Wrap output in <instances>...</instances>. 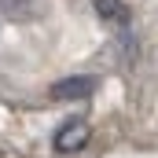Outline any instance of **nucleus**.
<instances>
[{
    "mask_svg": "<svg viewBox=\"0 0 158 158\" xmlns=\"http://www.w3.org/2000/svg\"><path fill=\"white\" fill-rule=\"evenodd\" d=\"M88 136H92V129H88V125H85L81 118H74V121H66V125L55 132V151H59V155L81 151V147L88 143Z\"/></svg>",
    "mask_w": 158,
    "mask_h": 158,
    "instance_id": "f257e3e1",
    "label": "nucleus"
},
{
    "mask_svg": "<svg viewBox=\"0 0 158 158\" xmlns=\"http://www.w3.org/2000/svg\"><path fill=\"white\" fill-rule=\"evenodd\" d=\"M96 92V77H63L52 85V99H88Z\"/></svg>",
    "mask_w": 158,
    "mask_h": 158,
    "instance_id": "f03ea898",
    "label": "nucleus"
},
{
    "mask_svg": "<svg viewBox=\"0 0 158 158\" xmlns=\"http://www.w3.org/2000/svg\"><path fill=\"white\" fill-rule=\"evenodd\" d=\"M92 7H96V15H99L103 22H118V26L129 22V7H125V0H92Z\"/></svg>",
    "mask_w": 158,
    "mask_h": 158,
    "instance_id": "7ed1b4c3",
    "label": "nucleus"
}]
</instances>
